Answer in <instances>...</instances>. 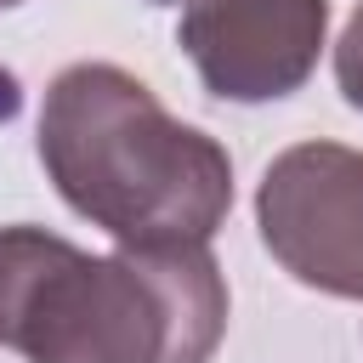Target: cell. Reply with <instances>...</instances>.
<instances>
[{
  "mask_svg": "<svg viewBox=\"0 0 363 363\" xmlns=\"http://www.w3.org/2000/svg\"><path fill=\"white\" fill-rule=\"evenodd\" d=\"M227 278L210 244L91 255L51 227H0V346L23 363H210Z\"/></svg>",
  "mask_w": 363,
  "mask_h": 363,
  "instance_id": "1",
  "label": "cell"
},
{
  "mask_svg": "<svg viewBox=\"0 0 363 363\" xmlns=\"http://www.w3.org/2000/svg\"><path fill=\"white\" fill-rule=\"evenodd\" d=\"M34 147L57 199L113 244H210L233 210L227 147L119 62H68L40 96Z\"/></svg>",
  "mask_w": 363,
  "mask_h": 363,
  "instance_id": "2",
  "label": "cell"
},
{
  "mask_svg": "<svg viewBox=\"0 0 363 363\" xmlns=\"http://www.w3.org/2000/svg\"><path fill=\"white\" fill-rule=\"evenodd\" d=\"M255 227L272 261L340 301H363V147L295 142L255 187Z\"/></svg>",
  "mask_w": 363,
  "mask_h": 363,
  "instance_id": "3",
  "label": "cell"
},
{
  "mask_svg": "<svg viewBox=\"0 0 363 363\" xmlns=\"http://www.w3.org/2000/svg\"><path fill=\"white\" fill-rule=\"evenodd\" d=\"M176 45L210 96L278 102L312 79L329 45V0H187Z\"/></svg>",
  "mask_w": 363,
  "mask_h": 363,
  "instance_id": "4",
  "label": "cell"
},
{
  "mask_svg": "<svg viewBox=\"0 0 363 363\" xmlns=\"http://www.w3.org/2000/svg\"><path fill=\"white\" fill-rule=\"evenodd\" d=\"M335 85H340V96L363 113V6L352 11V23H346L340 40H335Z\"/></svg>",
  "mask_w": 363,
  "mask_h": 363,
  "instance_id": "5",
  "label": "cell"
},
{
  "mask_svg": "<svg viewBox=\"0 0 363 363\" xmlns=\"http://www.w3.org/2000/svg\"><path fill=\"white\" fill-rule=\"evenodd\" d=\"M147 6H182V0H147Z\"/></svg>",
  "mask_w": 363,
  "mask_h": 363,
  "instance_id": "6",
  "label": "cell"
},
{
  "mask_svg": "<svg viewBox=\"0 0 363 363\" xmlns=\"http://www.w3.org/2000/svg\"><path fill=\"white\" fill-rule=\"evenodd\" d=\"M11 6H23V0H0V11H11Z\"/></svg>",
  "mask_w": 363,
  "mask_h": 363,
  "instance_id": "7",
  "label": "cell"
}]
</instances>
